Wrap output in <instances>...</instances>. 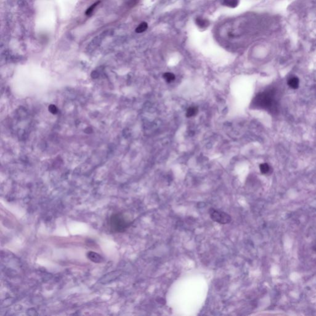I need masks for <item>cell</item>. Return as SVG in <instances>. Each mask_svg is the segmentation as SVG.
<instances>
[{"label": "cell", "instance_id": "cell-1", "mask_svg": "<svg viewBox=\"0 0 316 316\" xmlns=\"http://www.w3.org/2000/svg\"><path fill=\"white\" fill-rule=\"evenodd\" d=\"M132 224V222L121 213H117L112 215L110 219L111 229L113 232L116 233L125 232Z\"/></svg>", "mask_w": 316, "mask_h": 316}, {"label": "cell", "instance_id": "cell-5", "mask_svg": "<svg viewBox=\"0 0 316 316\" xmlns=\"http://www.w3.org/2000/svg\"><path fill=\"white\" fill-rule=\"evenodd\" d=\"M195 23L197 26L201 29H206L209 26V22L208 20L205 19L203 17H198L195 20Z\"/></svg>", "mask_w": 316, "mask_h": 316}, {"label": "cell", "instance_id": "cell-4", "mask_svg": "<svg viewBox=\"0 0 316 316\" xmlns=\"http://www.w3.org/2000/svg\"><path fill=\"white\" fill-rule=\"evenodd\" d=\"M87 257L93 263H100L103 261V258L100 254L93 251H89L87 253Z\"/></svg>", "mask_w": 316, "mask_h": 316}, {"label": "cell", "instance_id": "cell-8", "mask_svg": "<svg viewBox=\"0 0 316 316\" xmlns=\"http://www.w3.org/2000/svg\"><path fill=\"white\" fill-rule=\"evenodd\" d=\"M224 5L227 7L234 8L238 5V0H224Z\"/></svg>", "mask_w": 316, "mask_h": 316}, {"label": "cell", "instance_id": "cell-7", "mask_svg": "<svg viewBox=\"0 0 316 316\" xmlns=\"http://www.w3.org/2000/svg\"><path fill=\"white\" fill-rule=\"evenodd\" d=\"M198 108L197 107H194V106H193V107H190L187 111V114H186V116L187 117H193L194 116L197 115V113H198Z\"/></svg>", "mask_w": 316, "mask_h": 316}, {"label": "cell", "instance_id": "cell-2", "mask_svg": "<svg viewBox=\"0 0 316 316\" xmlns=\"http://www.w3.org/2000/svg\"><path fill=\"white\" fill-rule=\"evenodd\" d=\"M274 92L270 90L259 93L254 98L253 104L258 108L268 110L274 105Z\"/></svg>", "mask_w": 316, "mask_h": 316}, {"label": "cell", "instance_id": "cell-9", "mask_svg": "<svg viewBox=\"0 0 316 316\" xmlns=\"http://www.w3.org/2000/svg\"><path fill=\"white\" fill-rule=\"evenodd\" d=\"M147 29H148V24L145 23V22H143V23H141L140 24H139V26L135 29V32L138 34H141V33H143V32H144L145 31H146Z\"/></svg>", "mask_w": 316, "mask_h": 316}, {"label": "cell", "instance_id": "cell-11", "mask_svg": "<svg viewBox=\"0 0 316 316\" xmlns=\"http://www.w3.org/2000/svg\"><path fill=\"white\" fill-rule=\"evenodd\" d=\"M259 169L261 173L263 174L267 173L270 171V166L267 163H263V164H260Z\"/></svg>", "mask_w": 316, "mask_h": 316}, {"label": "cell", "instance_id": "cell-10", "mask_svg": "<svg viewBox=\"0 0 316 316\" xmlns=\"http://www.w3.org/2000/svg\"><path fill=\"white\" fill-rule=\"evenodd\" d=\"M163 77H164L165 80L168 83L173 82L176 79V76L174 75V74L170 72L165 73L164 75H163Z\"/></svg>", "mask_w": 316, "mask_h": 316}, {"label": "cell", "instance_id": "cell-6", "mask_svg": "<svg viewBox=\"0 0 316 316\" xmlns=\"http://www.w3.org/2000/svg\"><path fill=\"white\" fill-rule=\"evenodd\" d=\"M288 85L290 88L293 89H296L298 88L299 85V80L296 77H292L288 80Z\"/></svg>", "mask_w": 316, "mask_h": 316}, {"label": "cell", "instance_id": "cell-12", "mask_svg": "<svg viewBox=\"0 0 316 316\" xmlns=\"http://www.w3.org/2000/svg\"><path fill=\"white\" fill-rule=\"evenodd\" d=\"M99 3H100V2H97L95 3V4H93V5H92V6H91L88 9L86 10V13H85L86 15H87V16L90 15V14L93 13V10L95 9V8L98 6V5Z\"/></svg>", "mask_w": 316, "mask_h": 316}, {"label": "cell", "instance_id": "cell-3", "mask_svg": "<svg viewBox=\"0 0 316 316\" xmlns=\"http://www.w3.org/2000/svg\"><path fill=\"white\" fill-rule=\"evenodd\" d=\"M209 215L213 221L221 224H227L232 221V217L227 212L222 211L211 209L209 210Z\"/></svg>", "mask_w": 316, "mask_h": 316}]
</instances>
